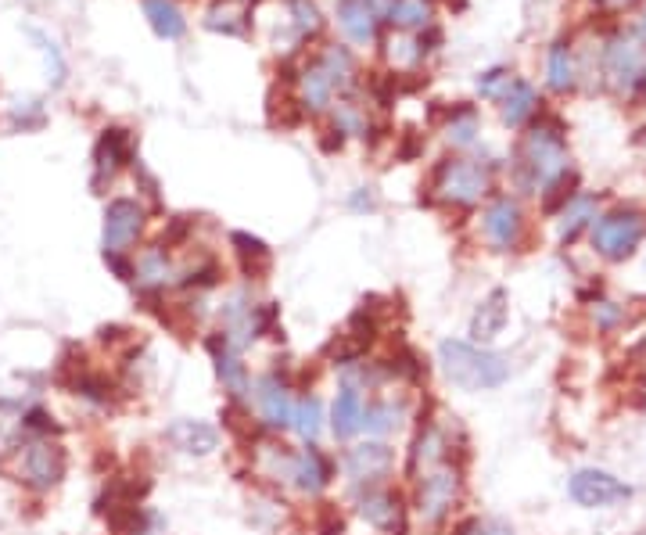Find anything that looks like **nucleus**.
<instances>
[{"mask_svg":"<svg viewBox=\"0 0 646 535\" xmlns=\"http://www.w3.org/2000/svg\"><path fill=\"white\" fill-rule=\"evenodd\" d=\"M438 363H442V374L463 392H489L510 378L507 356L471 342H453V338L438 345Z\"/></svg>","mask_w":646,"mask_h":535,"instance_id":"nucleus-1","label":"nucleus"},{"mask_svg":"<svg viewBox=\"0 0 646 535\" xmlns=\"http://www.w3.org/2000/svg\"><path fill=\"white\" fill-rule=\"evenodd\" d=\"M413 482H417V489H413V507H417L420 521H424V525H442V521L453 514L456 500H460V492H463L460 467H456L453 460H446V464L417 474Z\"/></svg>","mask_w":646,"mask_h":535,"instance_id":"nucleus-2","label":"nucleus"},{"mask_svg":"<svg viewBox=\"0 0 646 535\" xmlns=\"http://www.w3.org/2000/svg\"><path fill=\"white\" fill-rule=\"evenodd\" d=\"M219 320H223V331L219 334L241 352L245 345H252L255 338L273 331L277 306H273V302H252L248 291H234V295L223 302V309H219Z\"/></svg>","mask_w":646,"mask_h":535,"instance_id":"nucleus-3","label":"nucleus"},{"mask_svg":"<svg viewBox=\"0 0 646 535\" xmlns=\"http://www.w3.org/2000/svg\"><path fill=\"white\" fill-rule=\"evenodd\" d=\"M65 449L51 439H29L26 446L15 453V474L18 482L29 485L36 492H51L54 485L65 478Z\"/></svg>","mask_w":646,"mask_h":535,"instance_id":"nucleus-4","label":"nucleus"},{"mask_svg":"<svg viewBox=\"0 0 646 535\" xmlns=\"http://www.w3.org/2000/svg\"><path fill=\"white\" fill-rule=\"evenodd\" d=\"M521 169L528 173V180L535 187L557 184L560 176H564V169H568V148H564L560 130H553V126L532 130V137L524 141V151H521Z\"/></svg>","mask_w":646,"mask_h":535,"instance_id":"nucleus-5","label":"nucleus"},{"mask_svg":"<svg viewBox=\"0 0 646 535\" xmlns=\"http://www.w3.org/2000/svg\"><path fill=\"white\" fill-rule=\"evenodd\" d=\"M492 187L489 169L481 162H471V158H449L442 162V169L435 173V191L442 202L453 205H474L481 202Z\"/></svg>","mask_w":646,"mask_h":535,"instance_id":"nucleus-6","label":"nucleus"},{"mask_svg":"<svg viewBox=\"0 0 646 535\" xmlns=\"http://www.w3.org/2000/svg\"><path fill=\"white\" fill-rule=\"evenodd\" d=\"M356 507L359 518L374 525L385 535H410V514H406V500L388 485H359L356 489Z\"/></svg>","mask_w":646,"mask_h":535,"instance_id":"nucleus-7","label":"nucleus"},{"mask_svg":"<svg viewBox=\"0 0 646 535\" xmlns=\"http://www.w3.org/2000/svg\"><path fill=\"white\" fill-rule=\"evenodd\" d=\"M643 216L639 212H611V216H603L600 223H593V245L603 259H625V255L636 252V245L643 241Z\"/></svg>","mask_w":646,"mask_h":535,"instance_id":"nucleus-8","label":"nucleus"},{"mask_svg":"<svg viewBox=\"0 0 646 535\" xmlns=\"http://www.w3.org/2000/svg\"><path fill=\"white\" fill-rule=\"evenodd\" d=\"M144 230V209L133 198H115L105 209V230H101V245L105 255H126L130 245Z\"/></svg>","mask_w":646,"mask_h":535,"instance_id":"nucleus-9","label":"nucleus"},{"mask_svg":"<svg viewBox=\"0 0 646 535\" xmlns=\"http://www.w3.org/2000/svg\"><path fill=\"white\" fill-rule=\"evenodd\" d=\"M568 492L578 507H589V510L611 507V503H621V500H629L632 496L629 485L618 482V478L607 474V471H596V467H582V471L571 474Z\"/></svg>","mask_w":646,"mask_h":535,"instance_id":"nucleus-10","label":"nucleus"},{"mask_svg":"<svg viewBox=\"0 0 646 535\" xmlns=\"http://www.w3.org/2000/svg\"><path fill=\"white\" fill-rule=\"evenodd\" d=\"M607 76L614 79V87L632 90L643 83L646 76V47L636 36H614L607 44Z\"/></svg>","mask_w":646,"mask_h":535,"instance_id":"nucleus-11","label":"nucleus"},{"mask_svg":"<svg viewBox=\"0 0 646 535\" xmlns=\"http://www.w3.org/2000/svg\"><path fill=\"white\" fill-rule=\"evenodd\" d=\"M205 349H209L212 363H216V378L223 381L227 395L234 403H241V399L252 392V378H248V367L241 363V352H237L223 334H209V338H205Z\"/></svg>","mask_w":646,"mask_h":535,"instance_id":"nucleus-12","label":"nucleus"},{"mask_svg":"<svg viewBox=\"0 0 646 535\" xmlns=\"http://www.w3.org/2000/svg\"><path fill=\"white\" fill-rule=\"evenodd\" d=\"M255 406H259V421L270 431H284L291 428V410H295V399H291V385L280 374H266L255 385Z\"/></svg>","mask_w":646,"mask_h":535,"instance_id":"nucleus-13","label":"nucleus"},{"mask_svg":"<svg viewBox=\"0 0 646 535\" xmlns=\"http://www.w3.org/2000/svg\"><path fill=\"white\" fill-rule=\"evenodd\" d=\"M334 478V464L327 453H320L316 446L302 449V453H291L288 464V482L295 485L302 496H320Z\"/></svg>","mask_w":646,"mask_h":535,"instance_id":"nucleus-14","label":"nucleus"},{"mask_svg":"<svg viewBox=\"0 0 646 535\" xmlns=\"http://www.w3.org/2000/svg\"><path fill=\"white\" fill-rule=\"evenodd\" d=\"M395 453L385 442H363V446H352L345 453V474H349L356 485H377L392 471Z\"/></svg>","mask_w":646,"mask_h":535,"instance_id":"nucleus-15","label":"nucleus"},{"mask_svg":"<svg viewBox=\"0 0 646 535\" xmlns=\"http://www.w3.org/2000/svg\"><path fill=\"white\" fill-rule=\"evenodd\" d=\"M507 316H510L507 291H503V288L489 291V295L478 302V309H474V316H471V338H474V345L496 342L499 334H503V327H507Z\"/></svg>","mask_w":646,"mask_h":535,"instance_id":"nucleus-16","label":"nucleus"},{"mask_svg":"<svg viewBox=\"0 0 646 535\" xmlns=\"http://www.w3.org/2000/svg\"><path fill=\"white\" fill-rule=\"evenodd\" d=\"M521 230H524V216H521V205L510 202V198H499V202L489 205L485 212V237L499 252H507L521 241Z\"/></svg>","mask_w":646,"mask_h":535,"instance_id":"nucleus-17","label":"nucleus"},{"mask_svg":"<svg viewBox=\"0 0 646 535\" xmlns=\"http://www.w3.org/2000/svg\"><path fill=\"white\" fill-rule=\"evenodd\" d=\"M166 439L173 442L180 453H187V457H209V453L219 449V431L205 421H187V417L169 424Z\"/></svg>","mask_w":646,"mask_h":535,"instance_id":"nucleus-18","label":"nucleus"},{"mask_svg":"<svg viewBox=\"0 0 646 535\" xmlns=\"http://www.w3.org/2000/svg\"><path fill=\"white\" fill-rule=\"evenodd\" d=\"M446 460H449V435L438 428V424H424V428L417 431V439H413V449H410V474L417 478V474L446 464Z\"/></svg>","mask_w":646,"mask_h":535,"instance_id":"nucleus-19","label":"nucleus"},{"mask_svg":"<svg viewBox=\"0 0 646 535\" xmlns=\"http://www.w3.org/2000/svg\"><path fill=\"white\" fill-rule=\"evenodd\" d=\"M123 162H130V141H126V130H105L101 133V141H97V148H94V187H101L105 180H112Z\"/></svg>","mask_w":646,"mask_h":535,"instance_id":"nucleus-20","label":"nucleus"},{"mask_svg":"<svg viewBox=\"0 0 646 535\" xmlns=\"http://www.w3.org/2000/svg\"><path fill=\"white\" fill-rule=\"evenodd\" d=\"M133 281H137L144 291H166L169 284L176 281V266L166 255V248L155 245L140 255L137 263H133Z\"/></svg>","mask_w":646,"mask_h":535,"instance_id":"nucleus-21","label":"nucleus"},{"mask_svg":"<svg viewBox=\"0 0 646 535\" xmlns=\"http://www.w3.org/2000/svg\"><path fill=\"white\" fill-rule=\"evenodd\" d=\"M338 22L356 44H370L377 36V11L370 0H338Z\"/></svg>","mask_w":646,"mask_h":535,"instance_id":"nucleus-22","label":"nucleus"},{"mask_svg":"<svg viewBox=\"0 0 646 535\" xmlns=\"http://www.w3.org/2000/svg\"><path fill=\"white\" fill-rule=\"evenodd\" d=\"M359 417H363V392H359L356 385H341L338 399H334V410H331L334 439L349 442L359 431Z\"/></svg>","mask_w":646,"mask_h":535,"instance_id":"nucleus-23","label":"nucleus"},{"mask_svg":"<svg viewBox=\"0 0 646 535\" xmlns=\"http://www.w3.org/2000/svg\"><path fill=\"white\" fill-rule=\"evenodd\" d=\"M298 94H302V105H306L309 112H320V108L331 105V97L338 94V87H334V79L327 76V69H323L320 62H313L302 76H298Z\"/></svg>","mask_w":646,"mask_h":535,"instance_id":"nucleus-24","label":"nucleus"},{"mask_svg":"<svg viewBox=\"0 0 646 535\" xmlns=\"http://www.w3.org/2000/svg\"><path fill=\"white\" fill-rule=\"evenodd\" d=\"M399 424H402V406H395L392 399H374V403H363L359 431H367V435H392Z\"/></svg>","mask_w":646,"mask_h":535,"instance_id":"nucleus-25","label":"nucleus"},{"mask_svg":"<svg viewBox=\"0 0 646 535\" xmlns=\"http://www.w3.org/2000/svg\"><path fill=\"white\" fill-rule=\"evenodd\" d=\"M144 15H148L151 29H155L162 40H180L187 29L184 15L176 8L173 0H144Z\"/></svg>","mask_w":646,"mask_h":535,"instance_id":"nucleus-26","label":"nucleus"},{"mask_svg":"<svg viewBox=\"0 0 646 535\" xmlns=\"http://www.w3.org/2000/svg\"><path fill=\"white\" fill-rule=\"evenodd\" d=\"M291 428H295V435L302 442H316L323 431V406L316 395H302L295 403V410H291Z\"/></svg>","mask_w":646,"mask_h":535,"instance_id":"nucleus-27","label":"nucleus"},{"mask_svg":"<svg viewBox=\"0 0 646 535\" xmlns=\"http://www.w3.org/2000/svg\"><path fill=\"white\" fill-rule=\"evenodd\" d=\"M535 108H539V94L528 83H521V79H510L507 94H503V119L510 126H521Z\"/></svg>","mask_w":646,"mask_h":535,"instance_id":"nucleus-28","label":"nucleus"},{"mask_svg":"<svg viewBox=\"0 0 646 535\" xmlns=\"http://www.w3.org/2000/svg\"><path fill=\"white\" fill-rule=\"evenodd\" d=\"M589 220H596V198L582 194V198L568 202V209H564V216H560V237H564V241H575L578 230H582Z\"/></svg>","mask_w":646,"mask_h":535,"instance_id":"nucleus-29","label":"nucleus"},{"mask_svg":"<svg viewBox=\"0 0 646 535\" xmlns=\"http://www.w3.org/2000/svg\"><path fill=\"white\" fill-rule=\"evenodd\" d=\"M234 248H237V255H241V263H245V270L252 273V277H262V273L270 270V248L262 245L259 237H252V234H234Z\"/></svg>","mask_w":646,"mask_h":535,"instance_id":"nucleus-30","label":"nucleus"},{"mask_svg":"<svg viewBox=\"0 0 646 535\" xmlns=\"http://www.w3.org/2000/svg\"><path fill=\"white\" fill-rule=\"evenodd\" d=\"M388 18H392V26H399V29H420L431 22V4L428 0H392Z\"/></svg>","mask_w":646,"mask_h":535,"instance_id":"nucleus-31","label":"nucleus"},{"mask_svg":"<svg viewBox=\"0 0 646 535\" xmlns=\"http://www.w3.org/2000/svg\"><path fill=\"white\" fill-rule=\"evenodd\" d=\"M320 65L327 69V76L334 79V87L338 90H349L352 79H356V65H352L349 51H341V47H327L320 54Z\"/></svg>","mask_w":646,"mask_h":535,"instance_id":"nucleus-32","label":"nucleus"},{"mask_svg":"<svg viewBox=\"0 0 646 535\" xmlns=\"http://www.w3.org/2000/svg\"><path fill=\"white\" fill-rule=\"evenodd\" d=\"M550 87L553 90L575 87V62H571L568 44H557L550 51Z\"/></svg>","mask_w":646,"mask_h":535,"instance_id":"nucleus-33","label":"nucleus"},{"mask_svg":"<svg viewBox=\"0 0 646 535\" xmlns=\"http://www.w3.org/2000/svg\"><path fill=\"white\" fill-rule=\"evenodd\" d=\"M205 26L216 29V33L237 36V33H245V18H241L237 8H230V4H216V8L205 15Z\"/></svg>","mask_w":646,"mask_h":535,"instance_id":"nucleus-34","label":"nucleus"},{"mask_svg":"<svg viewBox=\"0 0 646 535\" xmlns=\"http://www.w3.org/2000/svg\"><path fill=\"white\" fill-rule=\"evenodd\" d=\"M288 8H291V18H295V29H298V33H302V36L320 33L323 18H320V8H316L313 0H291Z\"/></svg>","mask_w":646,"mask_h":535,"instance_id":"nucleus-35","label":"nucleus"},{"mask_svg":"<svg viewBox=\"0 0 646 535\" xmlns=\"http://www.w3.org/2000/svg\"><path fill=\"white\" fill-rule=\"evenodd\" d=\"M334 126H338V133H356V137H367V115L359 112L356 105H349V101H341V105L334 108Z\"/></svg>","mask_w":646,"mask_h":535,"instance_id":"nucleus-36","label":"nucleus"},{"mask_svg":"<svg viewBox=\"0 0 646 535\" xmlns=\"http://www.w3.org/2000/svg\"><path fill=\"white\" fill-rule=\"evenodd\" d=\"M388 58H392L399 69H413V65L424 58V51H420V40H410V36H395L392 44H388Z\"/></svg>","mask_w":646,"mask_h":535,"instance_id":"nucleus-37","label":"nucleus"},{"mask_svg":"<svg viewBox=\"0 0 646 535\" xmlns=\"http://www.w3.org/2000/svg\"><path fill=\"white\" fill-rule=\"evenodd\" d=\"M474 133H478V119H474V112H467V108L446 126L449 144H456V148H467V144L474 141Z\"/></svg>","mask_w":646,"mask_h":535,"instance_id":"nucleus-38","label":"nucleus"},{"mask_svg":"<svg viewBox=\"0 0 646 535\" xmlns=\"http://www.w3.org/2000/svg\"><path fill=\"white\" fill-rule=\"evenodd\" d=\"M456 535H514V528L499 518H467L456 528Z\"/></svg>","mask_w":646,"mask_h":535,"instance_id":"nucleus-39","label":"nucleus"},{"mask_svg":"<svg viewBox=\"0 0 646 535\" xmlns=\"http://www.w3.org/2000/svg\"><path fill=\"white\" fill-rule=\"evenodd\" d=\"M503 87H510V72L507 69H492V72H485V76L478 79L481 97H499V90H503Z\"/></svg>","mask_w":646,"mask_h":535,"instance_id":"nucleus-40","label":"nucleus"},{"mask_svg":"<svg viewBox=\"0 0 646 535\" xmlns=\"http://www.w3.org/2000/svg\"><path fill=\"white\" fill-rule=\"evenodd\" d=\"M352 205H356V209H374V194H356Z\"/></svg>","mask_w":646,"mask_h":535,"instance_id":"nucleus-41","label":"nucleus"}]
</instances>
